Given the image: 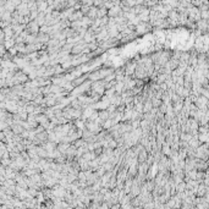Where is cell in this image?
I'll use <instances>...</instances> for the list:
<instances>
[{"label":"cell","instance_id":"6da1fadb","mask_svg":"<svg viewBox=\"0 0 209 209\" xmlns=\"http://www.w3.org/2000/svg\"><path fill=\"white\" fill-rule=\"evenodd\" d=\"M12 130H14L15 133H22L23 132V129L18 125H12Z\"/></svg>","mask_w":209,"mask_h":209}]
</instances>
